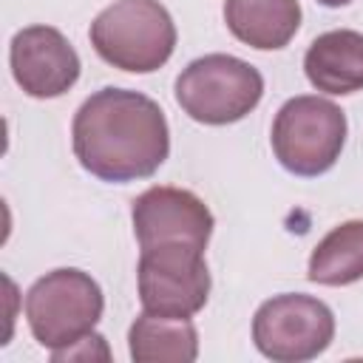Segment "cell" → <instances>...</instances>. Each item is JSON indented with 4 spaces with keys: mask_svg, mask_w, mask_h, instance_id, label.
<instances>
[{
    "mask_svg": "<svg viewBox=\"0 0 363 363\" xmlns=\"http://www.w3.org/2000/svg\"><path fill=\"white\" fill-rule=\"evenodd\" d=\"M74 153L79 164L113 184L153 176L170 153L164 111L145 94L102 88L74 116Z\"/></svg>",
    "mask_w": 363,
    "mask_h": 363,
    "instance_id": "1",
    "label": "cell"
},
{
    "mask_svg": "<svg viewBox=\"0 0 363 363\" xmlns=\"http://www.w3.org/2000/svg\"><path fill=\"white\" fill-rule=\"evenodd\" d=\"M94 51L113 68L150 74L176 48V26L159 0H116L91 23Z\"/></svg>",
    "mask_w": 363,
    "mask_h": 363,
    "instance_id": "2",
    "label": "cell"
},
{
    "mask_svg": "<svg viewBox=\"0 0 363 363\" xmlns=\"http://www.w3.org/2000/svg\"><path fill=\"white\" fill-rule=\"evenodd\" d=\"M102 289L82 269H54L26 292V318L34 340L51 352L74 346L102 318Z\"/></svg>",
    "mask_w": 363,
    "mask_h": 363,
    "instance_id": "3",
    "label": "cell"
},
{
    "mask_svg": "<svg viewBox=\"0 0 363 363\" xmlns=\"http://www.w3.org/2000/svg\"><path fill=\"white\" fill-rule=\"evenodd\" d=\"M275 159L295 176L326 173L346 145V113L323 96H292L281 105L269 133Z\"/></svg>",
    "mask_w": 363,
    "mask_h": 363,
    "instance_id": "4",
    "label": "cell"
},
{
    "mask_svg": "<svg viewBox=\"0 0 363 363\" xmlns=\"http://www.w3.org/2000/svg\"><path fill=\"white\" fill-rule=\"evenodd\" d=\"M264 94L258 68L230 54L193 60L176 79V102L201 125H230L244 119Z\"/></svg>",
    "mask_w": 363,
    "mask_h": 363,
    "instance_id": "5",
    "label": "cell"
},
{
    "mask_svg": "<svg viewBox=\"0 0 363 363\" xmlns=\"http://www.w3.org/2000/svg\"><path fill=\"white\" fill-rule=\"evenodd\" d=\"M335 337L332 309L301 292H286L264 301L252 318V340L269 360L298 363L318 357Z\"/></svg>",
    "mask_w": 363,
    "mask_h": 363,
    "instance_id": "6",
    "label": "cell"
},
{
    "mask_svg": "<svg viewBox=\"0 0 363 363\" xmlns=\"http://www.w3.org/2000/svg\"><path fill=\"white\" fill-rule=\"evenodd\" d=\"M142 309L162 318H193L210 295V269L204 250L187 244H159L139 258Z\"/></svg>",
    "mask_w": 363,
    "mask_h": 363,
    "instance_id": "7",
    "label": "cell"
},
{
    "mask_svg": "<svg viewBox=\"0 0 363 363\" xmlns=\"http://www.w3.org/2000/svg\"><path fill=\"white\" fill-rule=\"evenodd\" d=\"M133 233L142 250L159 244H187L204 250L213 235V213L182 187H150L133 199Z\"/></svg>",
    "mask_w": 363,
    "mask_h": 363,
    "instance_id": "8",
    "label": "cell"
},
{
    "mask_svg": "<svg viewBox=\"0 0 363 363\" xmlns=\"http://www.w3.org/2000/svg\"><path fill=\"white\" fill-rule=\"evenodd\" d=\"M9 62L17 85L34 99L62 96L79 79V57L62 31L28 26L11 37Z\"/></svg>",
    "mask_w": 363,
    "mask_h": 363,
    "instance_id": "9",
    "label": "cell"
},
{
    "mask_svg": "<svg viewBox=\"0 0 363 363\" xmlns=\"http://www.w3.org/2000/svg\"><path fill=\"white\" fill-rule=\"evenodd\" d=\"M306 79L323 94L363 91V34L352 28L326 31L312 40L303 57Z\"/></svg>",
    "mask_w": 363,
    "mask_h": 363,
    "instance_id": "10",
    "label": "cell"
},
{
    "mask_svg": "<svg viewBox=\"0 0 363 363\" xmlns=\"http://www.w3.org/2000/svg\"><path fill=\"white\" fill-rule=\"evenodd\" d=\"M224 20L235 40L258 51L284 48L298 26V0H224Z\"/></svg>",
    "mask_w": 363,
    "mask_h": 363,
    "instance_id": "11",
    "label": "cell"
},
{
    "mask_svg": "<svg viewBox=\"0 0 363 363\" xmlns=\"http://www.w3.org/2000/svg\"><path fill=\"white\" fill-rule=\"evenodd\" d=\"M136 363H190L199 354V335L190 318H162L142 312L128 332Z\"/></svg>",
    "mask_w": 363,
    "mask_h": 363,
    "instance_id": "12",
    "label": "cell"
},
{
    "mask_svg": "<svg viewBox=\"0 0 363 363\" xmlns=\"http://www.w3.org/2000/svg\"><path fill=\"white\" fill-rule=\"evenodd\" d=\"M363 278V218L337 224L309 255V281L346 286Z\"/></svg>",
    "mask_w": 363,
    "mask_h": 363,
    "instance_id": "13",
    "label": "cell"
},
{
    "mask_svg": "<svg viewBox=\"0 0 363 363\" xmlns=\"http://www.w3.org/2000/svg\"><path fill=\"white\" fill-rule=\"evenodd\" d=\"M318 3H323V6H329V9H337V6H346L349 0H318Z\"/></svg>",
    "mask_w": 363,
    "mask_h": 363,
    "instance_id": "14",
    "label": "cell"
}]
</instances>
